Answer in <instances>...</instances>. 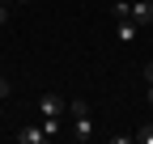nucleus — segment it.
<instances>
[{"label":"nucleus","mask_w":153,"mask_h":144,"mask_svg":"<svg viewBox=\"0 0 153 144\" xmlns=\"http://www.w3.org/2000/svg\"><path fill=\"white\" fill-rule=\"evenodd\" d=\"M38 110H43V119H64L68 115V102L60 93H43V98H38Z\"/></svg>","instance_id":"f257e3e1"},{"label":"nucleus","mask_w":153,"mask_h":144,"mask_svg":"<svg viewBox=\"0 0 153 144\" xmlns=\"http://www.w3.org/2000/svg\"><path fill=\"white\" fill-rule=\"evenodd\" d=\"M136 34H140V26L132 21V17H115V43H119V47H132Z\"/></svg>","instance_id":"f03ea898"},{"label":"nucleus","mask_w":153,"mask_h":144,"mask_svg":"<svg viewBox=\"0 0 153 144\" xmlns=\"http://www.w3.org/2000/svg\"><path fill=\"white\" fill-rule=\"evenodd\" d=\"M68 119H72V140H94V119H89V110L68 115Z\"/></svg>","instance_id":"7ed1b4c3"},{"label":"nucleus","mask_w":153,"mask_h":144,"mask_svg":"<svg viewBox=\"0 0 153 144\" xmlns=\"http://www.w3.org/2000/svg\"><path fill=\"white\" fill-rule=\"evenodd\" d=\"M132 21H136L140 30L153 26V4H149V0H136V4H132Z\"/></svg>","instance_id":"20e7f679"},{"label":"nucleus","mask_w":153,"mask_h":144,"mask_svg":"<svg viewBox=\"0 0 153 144\" xmlns=\"http://www.w3.org/2000/svg\"><path fill=\"white\" fill-rule=\"evenodd\" d=\"M43 140H51L43 127H22L17 132V144H43Z\"/></svg>","instance_id":"39448f33"},{"label":"nucleus","mask_w":153,"mask_h":144,"mask_svg":"<svg viewBox=\"0 0 153 144\" xmlns=\"http://www.w3.org/2000/svg\"><path fill=\"white\" fill-rule=\"evenodd\" d=\"M132 140H136V144H153V123H145V127L132 136Z\"/></svg>","instance_id":"423d86ee"},{"label":"nucleus","mask_w":153,"mask_h":144,"mask_svg":"<svg viewBox=\"0 0 153 144\" xmlns=\"http://www.w3.org/2000/svg\"><path fill=\"white\" fill-rule=\"evenodd\" d=\"M81 110H89V102H85V98H72V102H68V115H81Z\"/></svg>","instance_id":"0eeeda50"},{"label":"nucleus","mask_w":153,"mask_h":144,"mask_svg":"<svg viewBox=\"0 0 153 144\" xmlns=\"http://www.w3.org/2000/svg\"><path fill=\"white\" fill-rule=\"evenodd\" d=\"M43 132L47 136H60V119H43Z\"/></svg>","instance_id":"6e6552de"},{"label":"nucleus","mask_w":153,"mask_h":144,"mask_svg":"<svg viewBox=\"0 0 153 144\" xmlns=\"http://www.w3.org/2000/svg\"><path fill=\"white\" fill-rule=\"evenodd\" d=\"M4 21H9V4L0 0V26H4Z\"/></svg>","instance_id":"1a4fd4ad"},{"label":"nucleus","mask_w":153,"mask_h":144,"mask_svg":"<svg viewBox=\"0 0 153 144\" xmlns=\"http://www.w3.org/2000/svg\"><path fill=\"white\" fill-rule=\"evenodd\" d=\"M145 98H149V102H153V81H145Z\"/></svg>","instance_id":"9d476101"},{"label":"nucleus","mask_w":153,"mask_h":144,"mask_svg":"<svg viewBox=\"0 0 153 144\" xmlns=\"http://www.w3.org/2000/svg\"><path fill=\"white\" fill-rule=\"evenodd\" d=\"M4 93H9V81H4V76H0V98H4Z\"/></svg>","instance_id":"9b49d317"},{"label":"nucleus","mask_w":153,"mask_h":144,"mask_svg":"<svg viewBox=\"0 0 153 144\" xmlns=\"http://www.w3.org/2000/svg\"><path fill=\"white\" fill-rule=\"evenodd\" d=\"M4 4H26V0H4Z\"/></svg>","instance_id":"f8f14e48"},{"label":"nucleus","mask_w":153,"mask_h":144,"mask_svg":"<svg viewBox=\"0 0 153 144\" xmlns=\"http://www.w3.org/2000/svg\"><path fill=\"white\" fill-rule=\"evenodd\" d=\"M145 81H153V68H149V72H145Z\"/></svg>","instance_id":"ddd939ff"}]
</instances>
